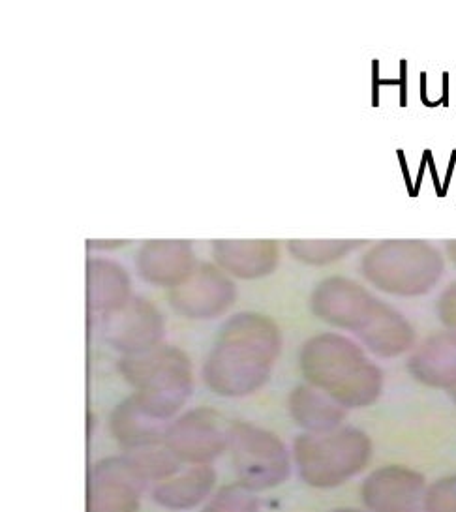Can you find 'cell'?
I'll list each match as a JSON object with an SVG mask.
<instances>
[{"label":"cell","mask_w":456,"mask_h":512,"mask_svg":"<svg viewBox=\"0 0 456 512\" xmlns=\"http://www.w3.org/2000/svg\"><path fill=\"white\" fill-rule=\"evenodd\" d=\"M436 312L440 317L443 327L447 329L451 336L456 338V282H451L445 287V291L440 295V301L436 306Z\"/></svg>","instance_id":"obj_25"},{"label":"cell","mask_w":456,"mask_h":512,"mask_svg":"<svg viewBox=\"0 0 456 512\" xmlns=\"http://www.w3.org/2000/svg\"><path fill=\"white\" fill-rule=\"evenodd\" d=\"M289 415L306 434H323L340 428L346 407L312 385L295 387L288 400Z\"/></svg>","instance_id":"obj_19"},{"label":"cell","mask_w":456,"mask_h":512,"mask_svg":"<svg viewBox=\"0 0 456 512\" xmlns=\"http://www.w3.org/2000/svg\"><path fill=\"white\" fill-rule=\"evenodd\" d=\"M102 336L124 357L143 355L162 344L164 319L152 302L132 297L119 310L102 316Z\"/></svg>","instance_id":"obj_9"},{"label":"cell","mask_w":456,"mask_h":512,"mask_svg":"<svg viewBox=\"0 0 456 512\" xmlns=\"http://www.w3.org/2000/svg\"><path fill=\"white\" fill-rule=\"evenodd\" d=\"M361 342L381 359H393L410 351L415 342V331L410 321L389 304H383L380 316L361 336Z\"/></svg>","instance_id":"obj_20"},{"label":"cell","mask_w":456,"mask_h":512,"mask_svg":"<svg viewBox=\"0 0 456 512\" xmlns=\"http://www.w3.org/2000/svg\"><path fill=\"white\" fill-rule=\"evenodd\" d=\"M333 512H363V511H355V509H336Z\"/></svg>","instance_id":"obj_28"},{"label":"cell","mask_w":456,"mask_h":512,"mask_svg":"<svg viewBox=\"0 0 456 512\" xmlns=\"http://www.w3.org/2000/svg\"><path fill=\"white\" fill-rule=\"evenodd\" d=\"M301 370L308 385L346 409L372 406L383 391L380 366L342 334L312 336L301 349Z\"/></svg>","instance_id":"obj_2"},{"label":"cell","mask_w":456,"mask_h":512,"mask_svg":"<svg viewBox=\"0 0 456 512\" xmlns=\"http://www.w3.org/2000/svg\"><path fill=\"white\" fill-rule=\"evenodd\" d=\"M164 443L181 464L211 466L228 451L229 424L211 407H198L168 424Z\"/></svg>","instance_id":"obj_8"},{"label":"cell","mask_w":456,"mask_h":512,"mask_svg":"<svg viewBox=\"0 0 456 512\" xmlns=\"http://www.w3.org/2000/svg\"><path fill=\"white\" fill-rule=\"evenodd\" d=\"M119 372L136 389L137 404L158 421H169L192 394V364L179 347L160 346L143 355L122 357Z\"/></svg>","instance_id":"obj_3"},{"label":"cell","mask_w":456,"mask_h":512,"mask_svg":"<svg viewBox=\"0 0 456 512\" xmlns=\"http://www.w3.org/2000/svg\"><path fill=\"white\" fill-rule=\"evenodd\" d=\"M126 241H89V248H98V250H111V248H119Z\"/></svg>","instance_id":"obj_26"},{"label":"cell","mask_w":456,"mask_h":512,"mask_svg":"<svg viewBox=\"0 0 456 512\" xmlns=\"http://www.w3.org/2000/svg\"><path fill=\"white\" fill-rule=\"evenodd\" d=\"M445 250H447V256L456 265V241L445 242Z\"/></svg>","instance_id":"obj_27"},{"label":"cell","mask_w":456,"mask_h":512,"mask_svg":"<svg viewBox=\"0 0 456 512\" xmlns=\"http://www.w3.org/2000/svg\"><path fill=\"white\" fill-rule=\"evenodd\" d=\"M426 507L428 512H456V475L428 486Z\"/></svg>","instance_id":"obj_24"},{"label":"cell","mask_w":456,"mask_h":512,"mask_svg":"<svg viewBox=\"0 0 456 512\" xmlns=\"http://www.w3.org/2000/svg\"><path fill=\"white\" fill-rule=\"evenodd\" d=\"M383 304L385 302L376 299L365 287L342 276L323 280L310 297L314 316L336 329L355 332L359 338L380 316Z\"/></svg>","instance_id":"obj_7"},{"label":"cell","mask_w":456,"mask_h":512,"mask_svg":"<svg viewBox=\"0 0 456 512\" xmlns=\"http://www.w3.org/2000/svg\"><path fill=\"white\" fill-rule=\"evenodd\" d=\"M280 347L282 334L271 317L256 312L231 317L205 362L207 387L224 398H244L258 392L271 377Z\"/></svg>","instance_id":"obj_1"},{"label":"cell","mask_w":456,"mask_h":512,"mask_svg":"<svg viewBox=\"0 0 456 512\" xmlns=\"http://www.w3.org/2000/svg\"><path fill=\"white\" fill-rule=\"evenodd\" d=\"M372 286L398 297H419L440 282L445 263L440 250L425 241H383L361 261Z\"/></svg>","instance_id":"obj_5"},{"label":"cell","mask_w":456,"mask_h":512,"mask_svg":"<svg viewBox=\"0 0 456 512\" xmlns=\"http://www.w3.org/2000/svg\"><path fill=\"white\" fill-rule=\"evenodd\" d=\"M449 394H451V398H453V400H455V404H456V389H453V391L449 392Z\"/></svg>","instance_id":"obj_29"},{"label":"cell","mask_w":456,"mask_h":512,"mask_svg":"<svg viewBox=\"0 0 456 512\" xmlns=\"http://www.w3.org/2000/svg\"><path fill=\"white\" fill-rule=\"evenodd\" d=\"M213 257L218 267L229 274L256 280L273 274L280 252L274 241H214Z\"/></svg>","instance_id":"obj_15"},{"label":"cell","mask_w":456,"mask_h":512,"mask_svg":"<svg viewBox=\"0 0 456 512\" xmlns=\"http://www.w3.org/2000/svg\"><path fill=\"white\" fill-rule=\"evenodd\" d=\"M428 486L415 469L385 466L372 471L361 488L368 512H428Z\"/></svg>","instance_id":"obj_11"},{"label":"cell","mask_w":456,"mask_h":512,"mask_svg":"<svg viewBox=\"0 0 456 512\" xmlns=\"http://www.w3.org/2000/svg\"><path fill=\"white\" fill-rule=\"evenodd\" d=\"M147 482L126 456L96 462L87 482V512H139Z\"/></svg>","instance_id":"obj_10"},{"label":"cell","mask_w":456,"mask_h":512,"mask_svg":"<svg viewBox=\"0 0 456 512\" xmlns=\"http://www.w3.org/2000/svg\"><path fill=\"white\" fill-rule=\"evenodd\" d=\"M124 456L130 460L132 466L136 467L143 481L156 482V484L168 481L173 475H177L181 466V460L169 451L166 443H156L143 449L128 451Z\"/></svg>","instance_id":"obj_21"},{"label":"cell","mask_w":456,"mask_h":512,"mask_svg":"<svg viewBox=\"0 0 456 512\" xmlns=\"http://www.w3.org/2000/svg\"><path fill=\"white\" fill-rule=\"evenodd\" d=\"M136 269L152 286L173 289L196 271V257L190 242L149 241L137 250Z\"/></svg>","instance_id":"obj_13"},{"label":"cell","mask_w":456,"mask_h":512,"mask_svg":"<svg viewBox=\"0 0 456 512\" xmlns=\"http://www.w3.org/2000/svg\"><path fill=\"white\" fill-rule=\"evenodd\" d=\"M109 430L122 449L128 452L164 443L168 424L145 413L132 394L113 409Z\"/></svg>","instance_id":"obj_18"},{"label":"cell","mask_w":456,"mask_h":512,"mask_svg":"<svg viewBox=\"0 0 456 512\" xmlns=\"http://www.w3.org/2000/svg\"><path fill=\"white\" fill-rule=\"evenodd\" d=\"M259 501L256 492L248 490L241 482L220 488L203 512H258Z\"/></svg>","instance_id":"obj_23"},{"label":"cell","mask_w":456,"mask_h":512,"mask_svg":"<svg viewBox=\"0 0 456 512\" xmlns=\"http://www.w3.org/2000/svg\"><path fill=\"white\" fill-rule=\"evenodd\" d=\"M168 301L186 319H214L235 301V286L218 267L203 263L181 286L169 291Z\"/></svg>","instance_id":"obj_12"},{"label":"cell","mask_w":456,"mask_h":512,"mask_svg":"<svg viewBox=\"0 0 456 512\" xmlns=\"http://www.w3.org/2000/svg\"><path fill=\"white\" fill-rule=\"evenodd\" d=\"M411 376L432 389H456V338L440 332L426 338L408 361Z\"/></svg>","instance_id":"obj_14"},{"label":"cell","mask_w":456,"mask_h":512,"mask_svg":"<svg viewBox=\"0 0 456 512\" xmlns=\"http://www.w3.org/2000/svg\"><path fill=\"white\" fill-rule=\"evenodd\" d=\"M130 276L109 259L87 261V302L91 314L106 316L130 301Z\"/></svg>","instance_id":"obj_17"},{"label":"cell","mask_w":456,"mask_h":512,"mask_svg":"<svg viewBox=\"0 0 456 512\" xmlns=\"http://www.w3.org/2000/svg\"><path fill=\"white\" fill-rule=\"evenodd\" d=\"M372 458V441L357 428L303 434L293 445V464L304 484L336 488L359 475Z\"/></svg>","instance_id":"obj_4"},{"label":"cell","mask_w":456,"mask_h":512,"mask_svg":"<svg viewBox=\"0 0 456 512\" xmlns=\"http://www.w3.org/2000/svg\"><path fill=\"white\" fill-rule=\"evenodd\" d=\"M365 241H289L288 250L306 265H329L348 256Z\"/></svg>","instance_id":"obj_22"},{"label":"cell","mask_w":456,"mask_h":512,"mask_svg":"<svg viewBox=\"0 0 456 512\" xmlns=\"http://www.w3.org/2000/svg\"><path fill=\"white\" fill-rule=\"evenodd\" d=\"M228 451L237 479L252 492L271 490L289 479L291 454L269 430L248 422L229 424Z\"/></svg>","instance_id":"obj_6"},{"label":"cell","mask_w":456,"mask_h":512,"mask_svg":"<svg viewBox=\"0 0 456 512\" xmlns=\"http://www.w3.org/2000/svg\"><path fill=\"white\" fill-rule=\"evenodd\" d=\"M216 471L213 466H192L183 473L160 482L152 490V499L162 509L173 512L190 511L205 503L213 494Z\"/></svg>","instance_id":"obj_16"}]
</instances>
